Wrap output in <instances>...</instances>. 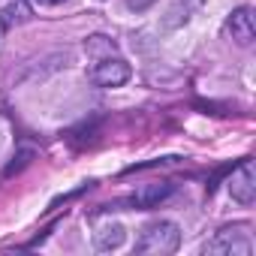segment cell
Returning <instances> with one entry per match:
<instances>
[{
    "instance_id": "cell-1",
    "label": "cell",
    "mask_w": 256,
    "mask_h": 256,
    "mask_svg": "<svg viewBox=\"0 0 256 256\" xmlns=\"http://www.w3.org/2000/svg\"><path fill=\"white\" fill-rule=\"evenodd\" d=\"M178 247H181V229L172 220H154L136 238V253L139 256H169Z\"/></svg>"
},
{
    "instance_id": "cell-2",
    "label": "cell",
    "mask_w": 256,
    "mask_h": 256,
    "mask_svg": "<svg viewBox=\"0 0 256 256\" xmlns=\"http://www.w3.org/2000/svg\"><path fill=\"white\" fill-rule=\"evenodd\" d=\"M202 253L208 256H250L253 253V241H250V229L244 223L235 226H223L211 241L202 244Z\"/></svg>"
},
{
    "instance_id": "cell-3",
    "label": "cell",
    "mask_w": 256,
    "mask_h": 256,
    "mask_svg": "<svg viewBox=\"0 0 256 256\" xmlns=\"http://www.w3.org/2000/svg\"><path fill=\"white\" fill-rule=\"evenodd\" d=\"M130 76H133L130 64L120 60V58H112V54L102 58V60H96L94 70H90V82L96 88H120V84L130 82Z\"/></svg>"
},
{
    "instance_id": "cell-4",
    "label": "cell",
    "mask_w": 256,
    "mask_h": 256,
    "mask_svg": "<svg viewBox=\"0 0 256 256\" xmlns=\"http://www.w3.org/2000/svg\"><path fill=\"white\" fill-rule=\"evenodd\" d=\"M229 196L238 205H244V208H250L256 202V169H253V160H241L238 163V169L229 178Z\"/></svg>"
},
{
    "instance_id": "cell-5",
    "label": "cell",
    "mask_w": 256,
    "mask_h": 256,
    "mask_svg": "<svg viewBox=\"0 0 256 256\" xmlns=\"http://www.w3.org/2000/svg\"><path fill=\"white\" fill-rule=\"evenodd\" d=\"M226 34L238 46H250L256 40V22H253V6H238L226 18Z\"/></svg>"
},
{
    "instance_id": "cell-6",
    "label": "cell",
    "mask_w": 256,
    "mask_h": 256,
    "mask_svg": "<svg viewBox=\"0 0 256 256\" xmlns=\"http://www.w3.org/2000/svg\"><path fill=\"white\" fill-rule=\"evenodd\" d=\"M90 238H94V250L112 253V250H118V247L126 241V229H124L120 220H100V223L94 226Z\"/></svg>"
},
{
    "instance_id": "cell-7",
    "label": "cell",
    "mask_w": 256,
    "mask_h": 256,
    "mask_svg": "<svg viewBox=\"0 0 256 256\" xmlns=\"http://www.w3.org/2000/svg\"><path fill=\"white\" fill-rule=\"evenodd\" d=\"M30 16H34V10H30L28 0H10V4L0 10V28H4V30H12V28L30 22Z\"/></svg>"
},
{
    "instance_id": "cell-8",
    "label": "cell",
    "mask_w": 256,
    "mask_h": 256,
    "mask_svg": "<svg viewBox=\"0 0 256 256\" xmlns=\"http://www.w3.org/2000/svg\"><path fill=\"white\" fill-rule=\"evenodd\" d=\"M172 184L169 181H154V184H145L139 193H136V205L139 208H154V205H160L163 199H169L172 196Z\"/></svg>"
},
{
    "instance_id": "cell-9",
    "label": "cell",
    "mask_w": 256,
    "mask_h": 256,
    "mask_svg": "<svg viewBox=\"0 0 256 256\" xmlns=\"http://www.w3.org/2000/svg\"><path fill=\"white\" fill-rule=\"evenodd\" d=\"M157 4V0H126V6H130L133 12H145V10H151Z\"/></svg>"
},
{
    "instance_id": "cell-10",
    "label": "cell",
    "mask_w": 256,
    "mask_h": 256,
    "mask_svg": "<svg viewBox=\"0 0 256 256\" xmlns=\"http://www.w3.org/2000/svg\"><path fill=\"white\" fill-rule=\"evenodd\" d=\"M36 6H60V4H66V0H34Z\"/></svg>"
}]
</instances>
